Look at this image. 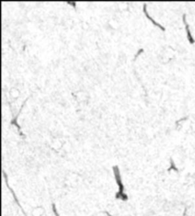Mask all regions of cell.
<instances>
[{"label":"cell","instance_id":"1","mask_svg":"<svg viewBox=\"0 0 195 216\" xmlns=\"http://www.w3.org/2000/svg\"><path fill=\"white\" fill-rule=\"evenodd\" d=\"M113 170H114V175H115V178H116V182H117V184H118V186H119V194H117V196H116L117 198H118L120 194H122V196L124 195V193H123L124 187H123V184H122V182H121L120 172H119L118 167H114V168H113ZM123 199H124V197H123Z\"/></svg>","mask_w":195,"mask_h":216},{"label":"cell","instance_id":"2","mask_svg":"<svg viewBox=\"0 0 195 216\" xmlns=\"http://www.w3.org/2000/svg\"><path fill=\"white\" fill-rule=\"evenodd\" d=\"M183 18H184V22H185V25H186V30H187V33H188V41L190 42V44H193V43H194V39L192 38V35H191V33H190V31H189L188 24L187 21H186V15H185V14H184V16H183Z\"/></svg>","mask_w":195,"mask_h":216},{"label":"cell","instance_id":"3","mask_svg":"<svg viewBox=\"0 0 195 216\" xmlns=\"http://www.w3.org/2000/svg\"><path fill=\"white\" fill-rule=\"evenodd\" d=\"M144 12H145V14L147 15V17H148V18H149V20H150V21H151V22H152V23H153L154 25H156V26H158V27H159L160 29H162L163 31L165 30V28H163V27H162V26H161L160 24H158V23H157V22H156L155 20H153V19L151 18V17L149 16V13H148V12H146V5L144 6Z\"/></svg>","mask_w":195,"mask_h":216},{"label":"cell","instance_id":"4","mask_svg":"<svg viewBox=\"0 0 195 216\" xmlns=\"http://www.w3.org/2000/svg\"><path fill=\"white\" fill-rule=\"evenodd\" d=\"M52 209H53V211H54V213H55V215H56V216H59V215H58V213L56 212V209H55V206H54L53 204H52Z\"/></svg>","mask_w":195,"mask_h":216}]
</instances>
